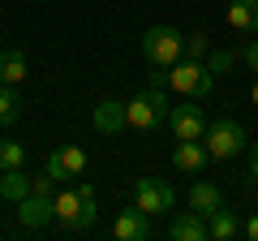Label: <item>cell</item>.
Wrapping results in <instances>:
<instances>
[{
	"instance_id": "cell-4",
	"label": "cell",
	"mask_w": 258,
	"mask_h": 241,
	"mask_svg": "<svg viewBox=\"0 0 258 241\" xmlns=\"http://www.w3.org/2000/svg\"><path fill=\"white\" fill-rule=\"evenodd\" d=\"M95 190L91 186H78V190H64L56 194V220L69 224V228H91L95 224Z\"/></svg>"
},
{
	"instance_id": "cell-2",
	"label": "cell",
	"mask_w": 258,
	"mask_h": 241,
	"mask_svg": "<svg viewBox=\"0 0 258 241\" xmlns=\"http://www.w3.org/2000/svg\"><path fill=\"white\" fill-rule=\"evenodd\" d=\"M125 112H129V125H134V130H159L172 108H168V99H164V86H147V91H138L125 103Z\"/></svg>"
},
{
	"instance_id": "cell-8",
	"label": "cell",
	"mask_w": 258,
	"mask_h": 241,
	"mask_svg": "<svg viewBox=\"0 0 258 241\" xmlns=\"http://www.w3.org/2000/svg\"><path fill=\"white\" fill-rule=\"evenodd\" d=\"M86 172V151L82 147H56L52 159H47V176L56 181H69V176H82Z\"/></svg>"
},
{
	"instance_id": "cell-5",
	"label": "cell",
	"mask_w": 258,
	"mask_h": 241,
	"mask_svg": "<svg viewBox=\"0 0 258 241\" xmlns=\"http://www.w3.org/2000/svg\"><path fill=\"white\" fill-rule=\"evenodd\" d=\"M207 151H211V159H232L245 151V130H241L237 120H215V125H207Z\"/></svg>"
},
{
	"instance_id": "cell-12",
	"label": "cell",
	"mask_w": 258,
	"mask_h": 241,
	"mask_svg": "<svg viewBox=\"0 0 258 241\" xmlns=\"http://www.w3.org/2000/svg\"><path fill=\"white\" fill-rule=\"evenodd\" d=\"M168 237H172V241H207V237H211L207 215H198V211L189 207L185 215H176V220L168 224Z\"/></svg>"
},
{
	"instance_id": "cell-9",
	"label": "cell",
	"mask_w": 258,
	"mask_h": 241,
	"mask_svg": "<svg viewBox=\"0 0 258 241\" xmlns=\"http://www.w3.org/2000/svg\"><path fill=\"white\" fill-rule=\"evenodd\" d=\"M112 237H116V241H147L151 237V215L142 211V207L120 211L116 220H112Z\"/></svg>"
},
{
	"instance_id": "cell-6",
	"label": "cell",
	"mask_w": 258,
	"mask_h": 241,
	"mask_svg": "<svg viewBox=\"0 0 258 241\" xmlns=\"http://www.w3.org/2000/svg\"><path fill=\"white\" fill-rule=\"evenodd\" d=\"M134 207H142L147 215H164L176 207V190L168 181H155V176H142L134 186Z\"/></svg>"
},
{
	"instance_id": "cell-7",
	"label": "cell",
	"mask_w": 258,
	"mask_h": 241,
	"mask_svg": "<svg viewBox=\"0 0 258 241\" xmlns=\"http://www.w3.org/2000/svg\"><path fill=\"white\" fill-rule=\"evenodd\" d=\"M18 220L26 224V228H47V224L56 220V194H39V190H30V194L18 203Z\"/></svg>"
},
{
	"instance_id": "cell-14",
	"label": "cell",
	"mask_w": 258,
	"mask_h": 241,
	"mask_svg": "<svg viewBox=\"0 0 258 241\" xmlns=\"http://www.w3.org/2000/svg\"><path fill=\"white\" fill-rule=\"evenodd\" d=\"M189 207L198 215H215L224 207V194H220V186H211V181H194L189 186Z\"/></svg>"
},
{
	"instance_id": "cell-19",
	"label": "cell",
	"mask_w": 258,
	"mask_h": 241,
	"mask_svg": "<svg viewBox=\"0 0 258 241\" xmlns=\"http://www.w3.org/2000/svg\"><path fill=\"white\" fill-rule=\"evenodd\" d=\"M18 116H22V99H18V91L0 82V125L9 130V125H13Z\"/></svg>"
},
{
	"instance_id": "cell-25",
	"label": "cell",
	"mask_w": 258,
	"mask_h": 241,
	"mask_svg": "<svg viewBox=\"0 0 258 241\" xmlns=\"http://www.w3.org/2000/svg\"><path fill=\"white\" fill-rule=\"evenodd\" d=\"M249 176H258V142L249 147Z\"/></svg>"
},
{
	"instance_id": "cell-18",
	"label": "cell",
	"mask_w": 258,
	"mask_h": 241,
	"mask_svg": "<svg viewBox=\"0 0 258 241\" xmlns=\"http://www.w3.org/2000/svg\"><path fill=\"white\" fill-rule=\"evenodd\" d=\"M207 228H211V237L215 241H232V237H241V220L232 211H215V215H207Z\"/></svg>"
},
{
	"instance_id": "cell-22",
	"label": "cell",
	"mask_w": 258,
	"mask_h": 241,
	"mask_svg": "<svg viewBox=\"0 0 258 241\" xmlns=\"http://www.w3.org/2000/svg\"><path fill=\"white\" fill-rule=\"evenodd\" d=\"M185 56H189V61H203V56H207V35H203V30L185 35Z\"/></svg>"
},
{
	"instance_id": "cell-17",
	"label": "cell",
	"mask_w": 258,
	"mask_h": 241,
	"mask_svg": "<svg viewBox=\"0 0 258 241\" xmlns=\"http://www.w3.org/2000/svg\"><path fill=\"white\" fill-rule=\"evenodd\" d=\"M22 78H26V56H22L18 47H5V52H0V82L18 86Z\"/></svg>"
},
{
	"instance_id": "cell-3",
	"label": "cell",
	"mask_w": 258,
	"mask_h": 241,
	"mask_svg": "<svg viewBox=\"0 0 258 241\" xmlns=\"http://www.w3.org/2000/svg\"><path fill=\"white\" fill-rule=\"evenodd\" d=\"M168 86L181 95H189V99H203V95H211L215 86V74L203 65V61H189V56H181L172 69H168Z\"/></svg>"
},
{
	"instance_id": "cell-24",
	"label": "cell",
	"mask_w": 258,
	"mask_h": 241,
	"mask_svg": "<svg viewBox=\"0 0 258 241\" xmlns=\"http://www.w3.org/2000/svg\"><path fill=\"white\" fill-rule=\"evenodd\" d=\"M241 237H249V241H258V215H249V224H241Z\"/></svg>"
},
{
	"instance_id": "cell-26",
	"label": "cell",
	"mask_w": 258,
	"mask_h": 241,
	"mask_svg": "<svg viewBox=\"0 0 258 241\" xmlns=\"http://www.w3.org/2000/svg\"><path fill=\"white\" fill-rule=\"evenodd\" d=\"M249 99H254V108H258V82H254V91H249Z\"/></svg>"
},
{
	"instance_id": "cell-21",
	"label": "cell",
	"mask_w": 258,
	"mask_h": 241,
	"mask_svg": "<svg viewBox=\"0 0 258 241\" xmlns=\"http://www.w3.org/2000/svg\"><path fill=\"white\" fill-rule=\"evenodd\" d=\"M232 61H237V56H232V52H224V47H220V52H207V69H211L215 78H220V74H228V69H232Z\"/></svg>"
},
{
	"instance_id": "cell-10",
	"label": "cell",
	"mask_w": 258,
	"mask_h": 241,
	"mask_svg": "<svg viewBox=\"0 0 258 241\" xmlns=\"http://www.w3.org/2000/svg\"><path fill=\"white\" fill-rule=\"evenodd\" d=\"M168 125H172L176 138H203V134H207V116H203L198 103H181V108H172V112H168Z\"/></svg>"
},
{
	"instance_id": "cell-20",
	"label": "cell",
	"mask_w": 258,
	"mask_h": 241,
	"mask_svg": "<svg viewBox=\"0 0 258 241\" xmlns=\"http://www.w3.org/2000/svg\"><path fill=\"white\" fill-rule=\"evenodd\" d=\"M22 164H26V147L13 142V138H5L0 142V168H22Z\"/></svg>"
},
{
	"instance_id": "cell-1",
	"label": "cell",
	"mask_w": 258,
	"mask_h": 241,
	"mask_svg": "<svg viewBox=\"0 0 258 241\" xmlns=\"http://www.w3.org/2000/svg\"><path fill=\"white\" fill-rule=\"evenodd\" d=\"M142 56H147V65L172 69L176 61L185 56V39H181V30H172V26H151L147 35H142Z\"/></svg>"
},
{
	"instance_id": "cell-13",
	"label": "cell",
	"mask_w": 258,
	"mask_h": 241,
	"mask_svg": "<svg viewBox=\"0 0 258 241\" xmlns=\"http://www.w3.org/2000/svg\"><path fill=\"white\" fill-rule=\"evenodd\" d=\"M125 125H129V112H125L120 99H103L99 108H95V130L99 134H116V130H125Z\"/></svg>"
},
{
	"instance_id": "cell-23",
	"label": "cell",
	"mask_w": 258,
	"mask_h": 241,
	"mask_svg": "<svg viewBox=\"0 0 258 241\" xmlns=\"http://www.w3.org/2000/svg\"><path fill=\"white\" fill-rule=\"evenodd\" d=\"M241 61H245V65H249V69L258 74V39H249V43L241 47Z\"/></svg>"
},
{
	"instance_id": "cell-16",
	"label": "cell",
	"mask_w": 258,
	"mask_h": 241,
	"mask_svg": "<svg viewBox=\"0 0 258 241\" xmlns=\"http://www.w3.org/2000/svg\"><path fill=\"white\" fill-rule=\"evenodd\" d=\"M30 190H35V181H30V176H22V168H0V198L22 203Z\"/></svg>"
},
{
	"instance_id": "cell-11",
	"label": "cell",
	"mask_w": 258,
	"mask_h": 241,
	"mask_svg": "<svg viewBox=\"0 0 258 241\" xmlns=\"http://www.w3.org/2000/svg\"><path fill=\"white\" fill-rule=\"evenodd\" d=\"M172 164L181 168V172L198 176L207 164H211V151H207V147H198V138H181V142H176V151H172Z\"/></svg>"
},
{
	"instance_id": "cell-15",
	"label": "cell",
	"mask_w": 258,
	"mask_h": 241,
	"mask_svg": "<svg viewBox=\"0 0 258 241\" xmlns=\"http://www.w3.org/2000/svg\"><path fill=\"white\" fill-rule=\"evenodd\" d=\"M228 26L241 35H254L258 30V0H232L228 5Z\"/></svg>"
}]
</instances>
